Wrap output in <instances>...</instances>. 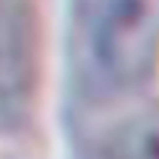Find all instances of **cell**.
<instances>
[{
    "label": "cell",
    "mask_w": 159,
    "mask_h": 159,
    "mask_svg": "<svg viewBox=\"0 0 159 159\" xmlns=\"http://www.w3.org/2000/svg\"><path fill=\"white\" fill-rule=\"evenodd\" d=\"M104 159H159V104L128 117L107 141Z\"/></svg>",
    "instance_id": "2"
},
{
    "label": "cell",
    "mask_w": 159,
    "mask_h": 159,
    "mask_svg": "<svg viewBox=\"0 0 159 159\" xmlns=\"http://www.w3.org/2000/svg\"><path fill=\"white\" fill-rule=\"evenodd\" d=\"M73 52L94 99L146 91L159 73V0H76Z\"/></svg>",
    "instance_id": "1"
}]
</instances>
